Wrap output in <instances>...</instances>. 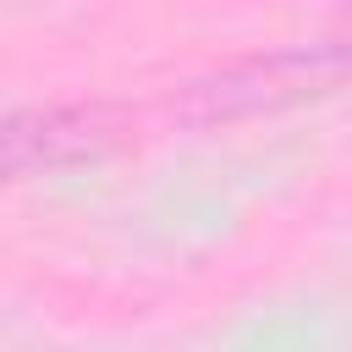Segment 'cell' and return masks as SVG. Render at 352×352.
<instances>
[{"instance_id":"obj_1","label":"cell","mask_w":352,"mask_h":352,"mask_svg":"<svg viewBox=\"0 0 352 352\" xmlns=\"http://www.w3.org/2000/svg\"><path fill=\"white\" fill-rule=\"evenodd\" d=\"M346 77H352V44H302V50H275V55L226 66L204 82H187L176 110L192 126H214V121L270 116V110L336 94Z\"/></svg>"},{"instance_id":"obj_2","label":"cell","mask_w":352,"mask_h":352,"mask_svg":"<svg viewBox=\"0 0 352 352\" xmlns=\"http://www.w3.org/2000/svg\"><path fill=\"white\" fill-rule=\"evenodd\" d=\"M132 138V110L121 104H38V110H16L0 132L6 148V176H38V170H66V165H88L116 154Z\"/></svg>"}]
</instances>
